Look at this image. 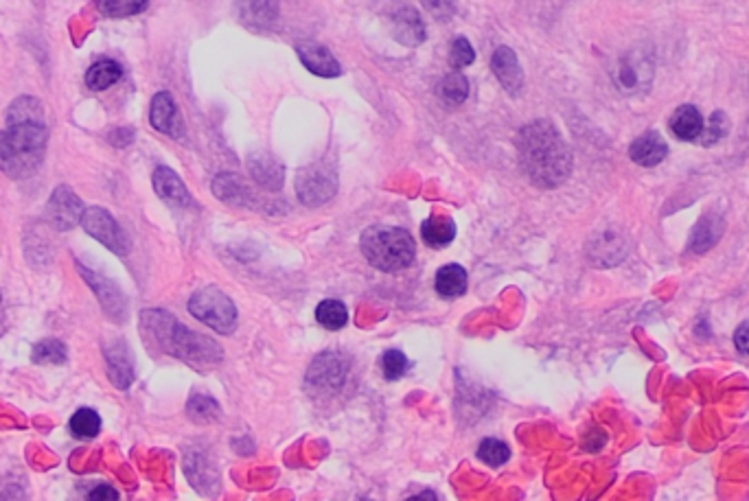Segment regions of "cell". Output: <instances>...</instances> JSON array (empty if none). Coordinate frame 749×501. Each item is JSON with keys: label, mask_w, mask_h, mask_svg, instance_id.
<instances>
[{"label": "cell", "mask_w": 749, "mask_h": 501, "mask_svg": "<svg viewBox=\"0 0 749 501\" xmlns=\"http://www.w3.org/2000/svg\"><path fill=\"white\" fill-rule=\"evenodd\" d=\"M476 60V53L474 49H471L469 40L467 37H456L454 42H452V49H450V64L454 66L456 70H462L465 66L474 64Z\"/></svg>", "instance_id": "d590c367"}, {"label": "cell", "mask_w": 749, "mask_h": 501, "mask_svg": "<svg viewBox=\"0 0 749 501\" xmlns=\"http://www.w3.org/2000/svg\"><path fill=\"white\" fill-rule=\"evenodd\" d=\"M189 313L199 322H204L207 327H211L213 331L222 333V335H228L237 328V307L222 289L213 287H202L195 291L189 298Z\"/></svg>", "instance_id": "5b68a950"}, {"label": "cell", "mask_w": 749, "mask_h": 501, "mask_svg": "<svg viewBox=\"0 0 749 501\" xmlns=\"http://www.w3.org/2000/svg\"><path fill=\"white\" fill-rule=\"evenodd\" d=\"M729 132V118L725 117V112H714L712 117H710L708 125H704V132H701V136L696 138V142H701L704 147H710L714 145V142L723 141L725 133Z\"/></svg>", "instance_id": "836d02e7"}, {"label": "cell", "mask_w": 749, "mask_h": 501, "mask_svg": "<svg viewBox=\"0 0 749 501\" xmlns=\"http://www.w3.org/2000/svg\"><path fill=\"white\" fill-rule=\"evenodd\" d=\"M248 166H250V174L256 184L265 186L270 190L283 189V166H281V162L274 156L265 154V151H255V154L248 156Z\"/></svg>", "instance_id": "ac0fdd59"}, {"label": "cell", "mask_w": 749, "mask_h": 501, "mask_svg": "<svg viewBox=\"0 0 749 501\" xmlns=\"http://www.w3.org/2000/svg\"><path fill=\"white\" fill-rule=\"evenodd\" d=\"M338 174L336 166L327 162H313L296 175V195L307 206H321L336 195Z\"/></svg>", "instance_id": "52a82bcc"}, {"label": "cell", "mask_w": 749, "mask_h": 501, "mask_svg": "<svg viewBox=\"0 0 749 501\" xmlns=\"http://www.w3.org/2000/svg\"><path fill=\"white\" fill-rule=\"evenodd\" d=\"M33 364L60 366L69 361V348L61 340H40L31 351Z\"/></svg>", "instance_id": "83f0119b"}, {"label": "cell", "mask_w": 749, "mask_h": 501, "mask_svg": "<svg viewBox=\"0 0 749 501\" xmlns=\"http://www.w3.org/2000/svg\"><path fill=\"white\" fill-rule=\"evenodd\" d=\"M20 123H45V108L36 97H20L7 109V125H20Z\"/></svg>", "instance_id": "484cf974"}, {"label": "cell", "mask_w": 749, "mask_h": 501, "mask_svg": "<svg viewBox=\"0 0 749 501\" xmlns=\"http://www.w3.org/2000/svg\"><path fill=\"white\" fill-rule=\"evenodd\" d=\"M94 7H97V12L103 13V16L126 18L145 12V9L150 7V3H145V0H141V3H136V0H97Z\"/></svg>", "instance_id": "4dcf8cb0"}, {"label": "cell", "mask_w": 749, "mask_h": 501, "mask_svg": "<svg viewBox=\"0 0 749 501\" xmlns=\"http://www.w3.org/2000/svg\"><path fill=\"white\" fill-rule=\"evenodd\" d=\"M421 237L434 250L447 247L456 238V222L450 214H432L421 223Z\"/></svg>", "instance_id": "603a6c76"}, {"label": "cell", "mask_w": 749, "mask_h": 501, "mask_svg": "<svg viewBox=\"0 0 749 501\" xmlns=\"http://www.w3.org/2000/svg\"><path fill=\"white\" fill-rule=\"evenodd\" d=\"M655 77L653 55L647 49H631L615 60L612 79L623 94H647Z\"/></svg>", "instance_id": "8992f818"}, {"label": "cell", "mask_w": 749, "mask_h": 501, "mask_svg": "<svg viewBox=\"0 0 749 501\" xmlns=\"http://www.w3.org/2000/svg\"><path fill=\"white\" fill-rule=\"evenodd\" d=\"M438 94H441V99H445L447 103H452V106H460L467 99V94H469V81L460 73L445 75V77L441 79V84H438Z\"/></svg>", "instance_id": "f546056e"}, {"label": "cell", "mask_w": 749, "mask_h": 501, "mask_svg": "<svg viewBox=\"0 0 749 501\" xmlns=\"http://www.w3.org/2000/svg\"><path fill=\"white\" fill-rule=\"evenodd\" d=\"M346 376V364L336 352H324L318 355L312 368L307 372V385L313 392H336L342 388Z\"/></svg>", "instance_id": "8fae6325"}, {"label": "cell", "mask_w": 749, "mask_h": 501, "mask_svg": "<svg viewBox=\"0 0 749 501\" xmlns=\"http://www.w3.org/2000/svg\"><path fill=\"white\" fill-rule=\"evenodd\" d=\"M108 141L112 142L114 147H118V149H123V147L134 142V130H132V127H117V130L110 132Z\"/></svg>", "instance_id": "8d00e7d4"}, {"label": "cell", "mask_w": 749, "mask_h": 501, "mask_svg": "<svg viewBox=\"0 0 749 501\" xmlns=\"http://www.w3.org/2000/svg\"><path fill=\"white\" fill-rule=\"evenodd\" d=\"M517 156L524 174L541 189L561 186L572 174V151L550 121H533L517 133Z\"/></svg>", "instance_id": "6da1fadb"}, {"label": "cell", "mask_w": 749, "mask_h": 501, "mask_svg": "<svg viewBox=\"0 0 749 501\" xmlns=\"http://www.w3.org/2000/svg\"><path fill=\"white\" fill-rule=\"evenodd\" d=\"M723 217L721 214H704V217L696 222L693 235H690L688 250L695 252V255H704L708 252L714 243L719 241L723 235Z\"/></svg>", "instance_id": "7402d4cb"}, {"label": "cell", "mask_w": 749, "mask_h": 501, "mask_svg": "<svg viewBox=\"0 0 749 501\" xmlns=\"http://www.w3.org/2000/svg\"><path fill=\"white\" fill-rule=\"evenodd\" d=\"M434 287H436L438 295H443V298H460V295L467 291L465 267L458 263L443 265L441 270L436 271Z\"/></svg>", "instance_id": "cb8c5ba5"}, {"label": "cell", "mask_w": 749, "mask_h": 501, "mask_svg": "<svg viewBox=\"0 0 749 501\" xmlns=\"http://www.w3.org/2000/svg\"><path fill=\"white\" fill-rule=\"evenodd\" d=\"M491 69H493L495 77H498L502 88L507 90L510 97H519L524 90V70L519 66L517 55L509 46H498L491 57Z\"/></svg>", "instance_id": "4fadbf2b"}, {"label": "cell", "mask_w": 749, "mask_h": 501, "mask_svg": "<svg viewBox=\"0 0 749 501\" xmlns=\"http://www.w3.org/2000/svg\"><path fill=\"white\" fill-rule=\"evenodd\" d=\"M734 346L738 348L741 355L749 357V322H743L734 333Z\"/></svg>", "instance_id": "f35d334b"}, {"label": "cell", "mask_w": 749, "mask_h": 501, "mask_svg": "<svg viewBox=\"0 0 749 501\" xmlns=\"http://www.w3.org/2000/svg\"><path fill=\"white\" fill-rule=\"evenodd\" d=\"M81 226H84V230L88 232L94 241L106 246L114 255L126 256L127 252H130V238H127L126 230L118 226L117 219L112 217V213L106 211V208H85L84 217H81Z\"/></svg>", "instance_id": "ba28073f"}, {"label": "cell", "mask_w": 749, "mask_h": 501, "mask_svg": "<svg viewBox=\"0 0 749 501\" xmlns=\"http://www.w3.org/2000/svg\"><path fill=\"white\" fill-rule=\"evenodd\" d=\"M669 127L672 136L680 138V141L696 142V138L704 132V117L695 106L686 103V106H680L672 112Z\"/></svg>", "instance_id": "44dd1931"}, {"label": "cell", "mask_w": 749, "mask_h": 501, "mask_svg": "<svg viewBox=\"0 0 749 501\" xmlns=\"http://www.w3.org/2000/svg\"><path fill=\"white\" fill-rule=\"evenodd\" d=\"M360 250L375 270L402 271L412 265L417 246L408 230L397 226H370L362 232Z\"/></svg>", "instance_id": "277c9868"}, {"label": "cell", "mask_w": 749, "mask_h": 501, "mask_svg": "<svg viewBox=\"0 0 749 501\" xmlns=\"http://www.w3.org/2000/svg\"><path fill=\"white\" fill-rule=\"evenodd\" d=\"M478 457L489 466H502L504 462H509L510 448L498 438H484L478 447Z\"/></svg>", "instance_id": "d6a6232c"}, {"label": "cell", "mask_w": 749, "mask_h": 501, "mask_svg": "<svg viewBox=\"0 0 749 501\" xmlns=\"http://www.w3.org/2000/svg\"><path fill=\"white\" fill-rule=\"evenodd\" d=\"M77 265V271L81 279L90 285L93 294L97 295V300L102 303V309L106 311L108 318H112L114 322H126L127 319V298L123 294L121 287H118L114 280H110L108 276L99 274V271L85 267L81 261H75Z\"/></svg>", "instance_id": "9c48e42d"}, {"label": "cell", "mask_w": 749, "mask_h": 501, "mask_svg": "<svg viewBox=\"0 0 749 501\" xmlns=\"http://www.w3.org/2000/svg\"><path fill=\"white\" fill-rule=\"evenodd\" d=\"M296 53H298L305 69L312 70L318 77L331 79L342 73L340 64L327 46L316 44V42H300V44H296Z\"/></svg>", "instance_id": "2e32d148"}, {"label": "cell", "mask_w": 749, "mask_h": 501, "mask_svg": "<svg viewBox=\"0 0 749 501\" xmlns=\"http://www.w3.org/2000/svg\"><path fill=\"white\" fill-rule=\"evenodd\" d=\"M141 331L145 343L156 346V351L175 357L195 368L219 364L224 357L219 343H215L211 337L191 331L162 309H147L141 313Z\"/></svg>", "instance_id": "7a4b0ae2"}, {"label": "cell", "mask_w": 749, "mask_h": 501, "mask_svg": "<svg viewBox=\"0 0 749 501\" xmlns=\"http://www.w3.org/2000/svg\"><path fill=\"white\" fill-rule=\"evenodd\" d=\"M88 501H117L118 499V493L112 489V486L108 484H99L94 486L93 490L88 493Z\"/></svg>", "instance_id": "74e56055"}, {"label": "cell", "mask_w": 749, "mask_h": 501, "mask_svg": "<svg viewBox=\"0 0 749 501\" xmlns=\"http://www.w3.org/2000/svg\"><path fill=\"white\" fill-rule=\"evenodd\" d=\"M85 206L79 199V195L70 189L69 184H60L51 195L49 204H46V219L55 230L66 232L73 230L77 223H81Z\"/></svg>", "instance_id": "30bf717a"}, {"label": "cell", "mask_w": 749, "mask_h": 501, "mask_svg": "<svg viewBox=\"0 0 749 501\" xmlns=\"http://www.w3.org/2000/svg\"><path fill=\"white\" fill-rule=\"evenodd\" d=\"M69 429L77 440H93L102 432V416L94 409L81 408L70 418Z\"/></svg>", "instance_id": "4316f807"}, {"label": "cell", "mask_w": 749, "mask_h": 501, "mask_svg": "<svg viewBox=\"0 0 749 501\" xmlns=\"http://www.w3.org/2000/svg\"><path fill=\"white\" fill-rule=\"evenodd\" d=\"M316 319L318 324L329 331H340L342 327L348 322V311L340 300H322L316 309Z\"/></svg>", "instance_id": "f1b7e54d"}, {"label": "cell", "mask_w": 749, "mask_h": 501, "mask_svg": "<svg viewBox=\"0 0 749 501\" xmlns=\"http://www.w3.org/2000/svg\"><path fill=\"white\" fill-rule=\"evenodd\" d=\"M666 156H669V147H666L662 133L655 130L644 132L642 136H638L636 141L631 142V147H629V158L640 166L660 165Z\"/></svg>", "instance_id": "e0dca14e"}, {"label": "cell", "mask_w": 749, "mask_h": 501, "mask_svg": "<svg viewBox=\"0 0 749 501\" xmlns=\"http://www.w3.org/2000/svg\"><path fill=\"white\" fill-rule=\"evenodd\" d=\"M151 182H154L156 195H159L162 202L169 204V206L187 208L193 204V198H191L183 178H180L174 169H169V166H156L154 175H151Z\"/></svg>", "instance_id": "5bb4252c"}, {"label": "cell", "mask_w": 749, "mask_h": 501, "mask_svg": "<svg viewBox=\"0 0 749 501\" xmlns=\"http://www.w3.org/2000/svg\"><path fill=\"white\" fill-rule=\"evenodd\" d=\"M393 28L395 37L405 46H419L426 40V25L412 7H399L393 13Z\"/></svg>", "instance_id": "ffe728a7"}, {"label": "cell", "mask_w": 749, "mask_h": 501, "mask_svg": "<svg viewBox=\"0 0 749 501\" xmlns=\"http://www.w3.org/2000/svg\"><path fill=\"white\" fill-rule=\"evenodd\" d=\"M103 357H106L108 379L112 381L114 388L130 390V385L136 379L134 355H132L130 346L123 340H117L103 348Z\"/></svg>", "instance_id": "7c38bea8"}, {"label": "cell", "mask_w": 749, "mask_h": 501, "mask_svg": "<svg viewBox=\"0 0 749 501\" xmlns=\"http://www.w3.org/2000/svg\"><path fill=\"white\" fill-rule=\"evenodd\" d=\"M187 414L195 423H211L219 416V405L213 396L193 394L187 403Z\"/></svg>", "instance_id": "1f68e13d"}, {"label": "cell", "mask_w": 749, "mask_h": 501, "mask_svg": "<svg viewBox=\"0 0 749 501\" xmlns=\"http://www.w3.org/2000/svg\"><path fill=\"white\" fill-rule=\"evenodd\" d=\"M123 69L118 61L114 60H99L94 61L93 66L85 73V85L94 93H102V90H108L110 85H114L117 81H121Z\"/></svg>", "instance_id": "d4e9b609"}, {"label": "cell", "mask_w": 749, "mask_h": 501, "mask_svg": "<svg viewBox=\"0 0 749 501\" xmlns=\"http://www.w3.org/2000/svg\"><path fill=\"white\" fill-rule=\"evenodd\" d=\"M410 361L408 357L403 355L402 351H386L384 357H381V370H384L386 379L397 381L408 372Z\"/></svg>", "instance_id": "e575fe53"}, {"label": "cell", "mask_w": 749, "mask_h": 501, "mask_svg": "<svg viewBox=\"0 0 749 501\" xmlns=\"http://www.w3.org/2000/svg\"><path fill=\"white\" fill-rule=\"evenodd\" d=\"M49 130L42 123H20L0 132V171L12 180H27L45 162Z\"/></svg>", "instance_id": "3957f363"}, {"label": "cell", "mask_w": 749, "mask_h": 501, "mask_svg": "<svg viewBox=\"0 0 749 501\" xmlns=\"http://www.w3.org/2000/svg\"><path fill=\"white\" fill-rule=\"evenodd\" d=\"M150 123L156 132L167 133V136L178 138L183 133L184 125L180 118L178 106L169 93H156L150 106Z\"/></svg>", "instance_id": "9a60e30c"}, {"label": "cell", "mask_w": 749, "mask_h": 501, "mask_svg": "<svg viewBox=\"0 0 749 501\" xmlns=\"http://www.w3.org/2000/svg\"><path fill=\"white\" fill-rule=\"evenodd\" d=\"M0 303H3V294H0Z\"/></svg>", "instance_id": "ab89813d"}, {"label": "cell", "mask_w": 749, "mask_h": 501, "mask_svg": "<svg viewBox=\"0 0 749 501\" xmlns=\"http://www.w3.org/2000/svg\"><path fill=\"white\" fill-rule=\"evenodd\" d=\"M213 193L222 202L232 204V206H252L255 204V193L246 180L237 174H219L213 180Z\"/></svg>", "instance_id": "d6986e66"}]
</instances>
